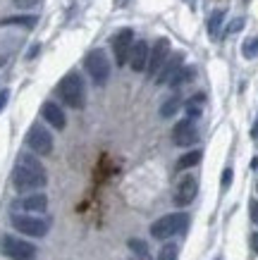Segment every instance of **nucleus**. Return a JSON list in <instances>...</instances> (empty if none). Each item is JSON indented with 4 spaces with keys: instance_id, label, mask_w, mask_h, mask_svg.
I'll return each mask as SVG.
<instances>
[{
    "instance_id": "f257e3e1",
    "label": "nucleus",
    "mask_w": 258,
    "mask_h": 260,
    "mask_svg": "<svg viewBox=\"0 0 258 260\" xmlns=\"http://www.w3.org/2000/svg\"><path fill=\"white\" fill-rule=\"evenodd\" d=\"M12 184H15L17 191H36L43 189L48 184L46 170L41 165V160L36 155H29V153H22L17 158V165L12 170Z\"/></svg>"
},
{
    "instance_id": "f03ea898",
    "label": "nucleus",
    "mask_w": 258,
    "mask_h": 260,
    "mask_svg": "<svg viewBox=\"0 0 258 260\" xmlns=\"http://www.w3.org/2000/svg\"><path fill=\"white\" fill-rule=\"evenodd\" d=\"M58 93L63 98L70 108L74 110H81L86 103V88H84V79L79 77L77 72H70V74H65L63 81L58 84Z\"/></svg>"
},
{
    "instance_id": "7ed1b4c3",
    "label": "nucleus",
    "mask_w": 258,
    "mask_h": 260,
    "mask_svg": "<svg viewBox=\"0 0 258 260\" xmlns=\"http://www.w3.org/2000/svg\"><path fill=\"white\" fill-rule=\"evenodd\" d=\"M189 224V217L184 213H172V215H165L160 220H156L151 224V237L158 239V241H165V239L175 237V234H180L184 232Z\"/></svg>"
},
{
    "instance_id": "20e7f679",
    "label": "nucleus",
    "mask_w": 258,
    "mask_h": 260,
    "mask_svg": "<svg viewBox=\"0 0 258 260\" xmlns=\"http://www.w3.org/2000/svg\"><path fill=\"white\" fill-rule=\"evenodd\" d=\"M84 67H86V72H89V77L94 79V84H98V86H103V84L110 79L108 55H105V50H101V48H94V50L84 57Z\"/></svg>"
},
{
    "instance_id": "39448f33",
    "label": "nucleus",
    "mask_w": 258,
    "mask_h": 260,
    "mask_svg": "<svg viewBox=\"0 0 258 260\" xmlns=\"http://www.w3.org/2000/svg\"><path fill=\"white\" fill-rule=\"evenodd\" d=\"M12 227L17 232H22L24 237H46L48 229H50V222L43 220V217H34V215H22V213H15L12 215Z\"/></svg>"
},
{
    "instance_id": "423d86ee",
    "label": "nucleus",
    "mask_w": 258,
    "mask_h": 260,
    "mask_svg": "<svg viewBox=\"0 0 258 260\" xmlns=\"http://www.w3.org/2000/svg\"><path fill=\"white\" fill-rule=\"evenodd\" d=\"M3 253L10 260H36V246L12 234L3 237Z\"/></svg>"
},
{
    "instance_id": "0eeeda50",
    "label": "nucleus",
    "mask_w": 258,
    "mask_h": 260,
    "mask_svg": "<svg viewBox=\"0 0 258 260\" xmlns=\"http://www.w3.org/2000/svg\"><path fill=\"white\" fill-rule=\"evenodd\" d=\"M26 146L36 155H50L53 153V136L43 124H32L26 132Z\"/></svg>"
},
{
    "instance_id": "6e6552de",
    "label": "nucleus",
    "mask_w": 258,
    "mask_h": 260,
    "mask_svg": "<svg viewBox=\"0 0 258 260\" xmlns=\"http://www.w3.org/2000/svg\"><path fill=\"white\" fill-rule=\"evenodd\" d=\"M196 193H198V177L196 174H184L175 186V198L172 201H175L177 208H187V205L194 203Z\"/></svg>"
},
{
    "instance_id": "1a4fd4ad",
    "label": "nucleus",
    "mask_w": 258,
    "mask_h": 260,
    "mask_svg": "<svg viewBox=\"0 0 258 260\" xmlns=\"http://www.w3.org/2000/svg\"><path fill=\"white\" fill-rule=\"evenodd\" d=\"M167 57H170V41H167V39H158L156 43H153V48H151V53H149L146 74H149V77H156Z\"/></svg>"
},
{
    "instance_id": "9d476101",
    "label": "nucleus",
    "mask_w": 258,
    "mask_h": 260,
    "mask_svg": "<svg viewBox=\"0 0 258 260\" xmlns=\"http://www.w3.org/2000/svg\"><path fill=\"white\" fill-rule=\"evenodd\" d=\"M172 141H175V146H194L198 141V129H196L194 119L184 117L182 122H177L172 129Z\"/></svg>"
},
{
    "instance_id": "9b49d317",
    "label": "nucleus",
    "mask_w": 258,
    "mask_h": 260,
    "mask_svg": "<svg viewBox=\"0 0 258 260\" xmlns=\"http://www.w3.org/2000/svg\"><path fill=\"white\" fill-rule=\"evenodd\" d=\"M134 31L132 29H122V31L115 34V39H112V53H115V62L122 67V64L129 60V50L134 46Z\"/></svg>"
},
{
    "instance_id": "f8f14e48",
    "label": "nucleus",
    "mask_w": 258,
    "mask_h": 260,
    "mask_svg": "<svg viewBox=\"0 0 258 260\" xmlns=\"http://www.w3.org/2000/svg\"><path fill=\"white\" fill-rule=\"evenodd\" d=\"M184 67V53H175V55H170L167 60H165V64L160 67V72H158V84L163 86V84H170L172 79H175V74Z\"/></svg>"
},
{
    "instance_id": "ddd939ff",
    "label": "nucleus",
    "mask_w": 258,
    "mask_h": 260,
    "mask_svg": "<svg viewBox=\"0 0 258 260\" xmlns=\"http://www.w3.org/2000/svg\"><path fill=\"white\" fill-rule=\"evenodd\" d=\"M149 53H151V46L146 41H134L132 50H129V67L134 72H144L146 64H149Z\"/></svg>"
},
{
    "instance_id": "4468645a",
    "label": "nucleus",
    "mask_w": 258,
    "mask_h": 260,
    "mask_svg": "<svg viewBox=\"0 0 258 260\" xmlns=\"http://www.w3.org/2000/svg\"><path fill=\"white\" fill-rule=\"evenodd\" d=\"M15 205L19 208V210H24V213H46L48 196L46 193H29V196L19 198Z\"/></svg>"
},
{
    "instance_id": "2eb2a0df",
    "label": "nucleus",
    "mask_w": 258,
    "mask_h": 260,
    "mask_svg": "<svg viewBox=\"0 0 258 260\" xmlns=\"http://www.w3.org/2000/svg\"><path fill=\"white\" fill-rule=\"evenodd\" d=\"M41 115H43V119H46L50 126H55V129H65V124H67L63 108H60L58 103H53V101H46V103H43Z\"/></svg>"
},
{
    "instance_id": "dca6fc26",
    "label": "nucleus",
    "mask_w": 258,
    "mask_h": 260,
    "mask_svg": "<svg viewBox=\"0 0 258 260\" xmlns=\"http://www.w3.org/2000/svg\"><path fill=\"white\" fill-rule=\"evenodd\" d=\"M204 105H206V95L204 93H196L191 95L187 103H184V112H187L189 119H196L204 115Z\"/></svg>"
},
{
    "instance_id": "f3484780",
    "label": "nucleus",
    "mask_w": 258,
    "mask_h": 260,
    "mask_svg": "<svg viewBox=\"0 0 258 260\" xmlns=\"http://www.w3.org/2000/svg\"><path fill=\"white\" fill-rule=\"evenodd\" d=\"M36 17L34 15H24V17H5L0 24H8V26H12V24H17V26H26V29H34L36 26Z\"/></svg>"
},
{
    "instance_id": "a211bd4d",
    "label": "nucleus",
    "mask_w": 258,
    "mask_h": 260,
    "mask_svg": "<svg viewBox=\"0 0 258 260\" xmlns=\"http://www.w3.org/2000/svg\"><path fill=\"white\" fill-rule=\"evenodd\" d=\"M182 108V101H180V95H172V98H167V101L160 105V117H172L175 112Z\"/></svg>"
},
{
    "instance_id": "6ab92c4d",
    "label": "nucleus",
    "mask_w": 258,
    "mask_h": 260,
    "mask_svg": "<svg viewBox=\"0 0 258 260\" xmlns=\"http://www.w3.org/2000/svg\"><path fill=\"white\" fill-rule=\"evenodd\" d=\"M201 158H204V153L201 150H191V153H187V155H182L180 162H177V170H187V167H194L201 162Z\"/></svg>"
},
{
    "instance_id": "aec40b11",
    "label": "nucleus",
    "mask_w": 258,
    "mask_h": 260,
    "mask_svg": "<svg viewBox=\"0 0 258 260\" xmlns=\"http://www.w3.org/2000/svg\"><path fill=\"white\" fill-rule=\"evenodd\" d=\"M222 17H225V10H215L211 15V19H208V31H211V36H218V29L220 24H222Z\"/></svg>"
},
{
    "instance_id": "412c9836",
    "label": "nucleus",
    "mask_w": 258,
    "mask_h": 260,
    "mask_svg": "<svg viewBox=\"0 0 258 260\" xmlns=\"http://www.w3.org/2000/svg\"><path fill=\"white\" fill-rule=\"evenodd\" d=\"M127 246L134 251V255H144V258L149 255V244H146V241H141V239H129Z\"/></svg>"
},
{
    "instance_id": "4be33fe9",
    "label": "nucleus",
    "mask_w": 258,
    "mask_h": 260,
    "mask_svg": "<svg viewBox=\"0 0 258 260\" xmlns=\"http://www.w3.org/2000/svg\"><path fill=\"white\" fill-rule=\"evenodd\" d=\"M191 77H194V70H191V67H189V70H184V67H182V70L175 74V79L170 81V86H182V84H187Z\"/></svg>"
},
{
    "instance_id": "5701e85b",
    "label": "nucleus",
    "mask_w": 258,
    "mask_h": 260,
    "mask_svg": "<svg viewBox=\"0 0 258 260\" xmlns=\"http://www.w3.org/2000/svg\"><path fill=\"white\" fill-rule=\"evenodd\" d=\"M177 253H180V248L175 244H165L158 253V260H177Z\"/></svg>"
},
{
    "instance_id": "b1692460",
    "label": "nucleus",
    "mask_w": 258,
    "mask_h": 260,
    "mask_svg": "<svg viewBox=\"0 0 258 260\" xmlns=\"http://www.w3.org/2000/svg\"><path fill=\"white\" fill-rule=\"evenodd\" d=\"M242 53H244V57H249V60L258 57V39H249V41H246V43L242 46Z\"/></svg>"
},
{
    "instance_id": "393cba45",
    "label": "nucleus",
    "mask_w": 258,
    "mask_h": 260,
    "mask_svg": "<svg viewBox=\"0 0 258 260\" xmlns=\"http://www.w3.org/2000/svg\"><path fill=\"white\" fill-rule=\"evenodd\" d=\"M15 5L19 10H29V8H36V5H39V0H15Z\"/></svg>"
},
{
    "instance_id": "a878e982",
    "label": "nucleus",
    "mask_w": 258,
    "mask_h": 260,
    "mask_svg": "<svg viewBox=\"0 0 258 260\" xmlns=\"http://www.w3.org/2000/svg\"><path fill=\"white\" fill-rule=\"evenodd\" d=\"M230 184H232V170H230V167H227L225 172H222V189H227V186H230Z\"/></svg>"
},
{
    "instance_id": "bb28decb",
    "label": "nucleus",
    "mask_w": 258,
    "mask_h": 260,
    "mask_svg": "<svg viewBox=\"0 0 258 260\" xmlns=\"http://www.w3.org/2000/svg\"><path fill=\"white\" fill-rule=\"evenodd\" d=\"M249 208H251V220L258 224V201H251Z\"/></svg>"
},
{
    "instance_id": "cd10ccee",
    "label": "nucleus",
    "mask_w": 258,
    "mask_h": 260,
    "mask_svg": "<svg viewBox=\"0 0 258 260\" xmlns=\"http://www.w3.org/2000/svg\"><path fill=\"white\" fill-rule=\"evenodd\" d=\"M242 26H244V19H235V24H232V26L227 29V34H235V31H239Z\"/></svg>"
},
{
    "instance_id": "c85d7f7f",
    "label": "nucleus",
    "mask_w": 258,
    "mask_h": 260,
    "mask_svg": "<svg viewBox=\"0 0 258 260\" xmlns=\"http://www.w3.org/2000/svg\"><path fill=\"white\" fill-rule=\"evenodd\" d=\"M8 98H10V91H0V110L5 108V103H8Z\"/></svg>"
},
{
    "instance_id": "c756f323",
    "label": "nucleus",
    "mask_w": 258,
    "mask_h": 260,
    "mask_svg": "<svg viewBox=\"0 0 258 260\" xmlns=\"http://www.w3.org/2000/svg\"><path fill=\"white\" fill-rule=\"evenodd\" d=\"M251 246H253V251L258 253V232L253 234V237H251Z\"/></svg>"
},
{
    "instance_id": "7c9ffc66",
    "label": "nucleus",
    "mask_w": 258,
    "mask_h": 260,
    "mask_svg": "<svg viewBox=\"0 0 258 260\" xmlns=\"http://www.w3.org/2000/svg\"><path fill=\"white\" fill-rule=\"evenodd\" d=\"M129 260H151V258H149V255H146V258H144V255H132Z\"/></svg>"
}]
</instances>
